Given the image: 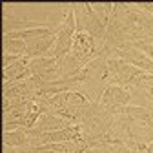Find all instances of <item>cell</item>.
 <instances>
[{
    "label": "cell",
    "mask_w": 153,
    "mask_h": 153,
    "mask_svg": "<svg viewBox=\"0 0 153 153\" xmlns=\"http://www.w3.org/2000/svg\"><path fill=\"white\" fill-rule=\"evenodd\" d=\"M84 80L75 88L76 93L84 95L91 104H99L108 88V59L97 56L84 69Z\"/></svg>",
    "instance_id": "1"
},
{
    "label": "cell",
    "mask_w": 153,
    "mask_h": 153,
    "mask_svg": "<svg viewBox=\"0 0 153 153\" xmlns=\"http://www.w3.org/2000/svg\"><path fill=\"white\" fill-rule=\"evenodd\" d=\"M73 13H75V24H76V33H88L95 38L99 49H102L104 40H106V26L97 18L93 13L91 4L88 2H76L73 4ZM100 55V53H99Z\"/></svg>",
    "instance_id": "2"
},
{
    "label": "cell",
    "mask_w": 153,
    "mask_h": 153,
    "mask_svg": "<svg viewBox=\"0 0 153 153\" xmlns=\"http://www.w3.org/2000/svg\"><path fill=\"white\" fill-rule=\"evenodd\" d=\"M64 7H66V15H64L62 24L59 26V29H56V44H55V48L48 53L49 59H56L59 62L71 51L73 38H75V33H76L73 4H66Z\"/></svg>",
    "instance_id": "3"
},
{
    "label": "cell",
    "mask_w": 153,
    "mask_h": 153,
    "mask_svg": "<svg viewBox=\"0 0 153 153\" xmlns=\"http://www.w3.org/2000/svg\"><path fill=\"white\" fill-rule=\"evenodd\" d=\"M146 71L131 66L120 59H109L108 60V86H120L129 88L133 86Z\"/></svg>",
    "instance_id": "4"
},
{
    "label": "cell",
    "mask_w": 153,
    "mask_h": 153,
    "mask_svg": "<svg viewBox=\"0 0 153 153\" xmlns=\"http://www.w3.org/2000/svg\"><path fill=\"white\" fill-rule=\"evenodd\" d=\"M99 104H102L115 115H120L122 109L131 104V93L129 89L120 88V86H108Z\"/></svg>",
    "instance_id": "5"
},
{
    "label": "cell",
    "mask_w": 153,
    "mask_h": 153,
    "mask_svg": "<svg viewBox=\"0 0 153 153\" xmlns=\"http://www.w3.org/2000/svg\"><path fill=\"white\" fill-rule=\"evenodd\" d=\"M29 69L33 76H38L42 82H55L60 80V66L56 59L49 56H40V59H31L29 60Z\"/></svg>",
    "instance_id": "6"
},
{
    "label": "cell",
    "mask_w": 153,
    "mask_h": 153,
    "mask_svg": "<svg viewBox=\"0 0 153 153\" xmlns=\"http://www.w3.org/2000/svg\"><path fill=\"white\" fill-rule=\"evenodd\" d=\"M73 126L68 119H62V117H56L53 113H42L40 119L36 120V124L33 128H26L27 133L33 137V139H38L44 133H51V131H59V129H64V128H69Z\"/></svg>",
    "instance_id": "7"
},
{
    "label": "cell",
    "mask_w": 153,
    "mask_h": 153,
    "mask_svg": "<svg viewBox=\"0 0 153 153\" xmlns=\"http://www.w3.org/2000/svg\"><path fill=\"white\" fill-rule=\"evenodd\" d=\"M29 60L31 59H27V56H22L15 64L4 68V91L13 88L18 82H22V80H27L29 76H33V73L29 69Z\"/></svg>",
    "instance_id": "8"
},
{
    "label": "cell",
    "mask_w": 153,
    "mask_h": 153,
    "mask_svg": "<svg viewBox=\"0 0 153 153\" xmlns=\"http://www.w3.org/2000/svg\"><path fill=\"white\" fill-rule=\"evenodd\" d=\"M24 42H26V56L27 59H40V56H48V53L55 48L56 33L29 38V40H24Z\"/></svg>",
    "instance_id": "9"
},
{
    "label": "cell",
    "mask_w": 153,
    "mask_h": 153,
    "mask_svg": "<svg viewBox=\"0 0 153 153\" xmlns=\"http://www.w3.org/2000/svg\"><path fill=\"white\" fill-rule=\"evenodd\" d=\"M33 106H35V100L26 102L22 106H16V108H11V109H6L4 111V131H15L18 128H22L27 113L33 109Z\"/></svg>",
    "instance_id": "10"
},
{
    "label": "cell",
    "mask_w": 153,
    "mask_h": 153,
    "mask_svg": "<svg viewBox=\"0 0 153 153\" xmlns=\"http://www.w3.org/2000/svg\"><path fill=\"white\" fill-rule=\"evenodd\" d=\"M2 142L4 146L9 148H33V137L27 133L26 128H18L15 131H4Z\"/></svg>",
    "instance_id": "11"
},
{
    "label": "cell",
    "mask_w": 153,
    "mask_h": 153,
    "mask_svg": "<svg viewBox=\"0 0 153 153\" xmlns=\"http://www.w3.org/2000/svg\"><path fill=\"white\" fill-rule=\"evenodd\" d=\"M4 44V55H15V56H26V42L18 38H2Z\"/></svg>",
    "instance_id": "12"
},
{
    "label": "cell",
    "mask_w": 153,
    "mask_h": 153,
    "mask_svg": "<svg viewBox=\"0 0 153 153\" xmlns=\"http://www.w3.org/2000/svg\"><path fill=\"white\" fill-rule=\"evenodd\" d=\"M91 9L97 15L99 20L108 27L109 18H111V11H113V4L111 2H97V4H91Z\"/></svg>",
    "instance_id": "13"
},
{
    "label": "cell",
    "mask_w": 153,
    "mask_h": 153,
    "mask_svg": "<svg viewBox=\"0 0 153 153\" xmlns=\"http://www.w3.org/2000/svg\"><path fill=\"white\" fill-rule=\"evenodd\" d=\"M133 46H135L137 49H140L146 56H149V59L153 60V44H148V42H133Z\"/></svg>",
    "instance_id": "14"
},
{
    "label": "cell",
    "mask_w": 153,
    "mask_h": 153,
    "mask_svg": "<svg viewBox=\"0 0 153 153\" xmlns=\"http://www.w3.org/2000/svg\"><path fill=\"white\" fill-rule=\"evenodd\" d=\"M35 148H9V146H4V151L2 153H33Z\"/></svg>",
    "instance_id": "15"
},
{
    "label": "cell",
    "mask_w": 153,
    "mask_h": 153,
    "mask_svg": "<svg viewBox=\"0 0 153 153\" xmlns=\"http://www.w3.org/2000/svg\"><path fill=\"white\" fill-rule=\"evenodd\" d=\"M22 56H15V55H4V60H2V64H4V68H7V66H11V64H15L16 60H20Z\"/></svg>",
    "instance_id": "16"
},
{
    "label": "cell",
    "mask_w": 153,
    "mask_h": 153,
    "mask_svg": "<svg viewBox=\"0 0 153 153\" xmlns=\"http://www.w3.org/2000/svg\"><path fill=\"white\" fill-rule=\"evenodd\" d=\"M139 7H140V9H144V11H148V13L153 16V2H144V4H139Z\"/></svg>",
    "instance_id": "17"
},
{
    "label": "cell",
    "mask_w": 153,
    "mask_h": 153,
    "mask_svg": "<svg viewBox=\"0 0 153 153\" xmlns=\"http://www.w3.org/2000/svg\"><path fill=\"white\" fill-rule=\"evenodd\" d=\"M139 82H144V84H148V86L153 89V80H139Z\"/></svg>",
    "instance_id": "18"
}]
</instances>
